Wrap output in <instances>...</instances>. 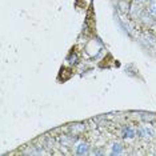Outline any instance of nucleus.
Segmentation results:
<instances>
[{
  "label": "nucleus",
  "mask_w": 156,
  "mask_h": 156,
  "mask_svg": "<svg viewBox=\"0 0 156 156\" xmlns=\"http://www.w3.org/2000/svg\"><path fill=\"white\" fill-rule=\"evenodd\" d=\"M144 8H145V12H147V15L156 23V0H152V2L148 3V4L145 5Z\"/></svg>",
  "instance_id": "obj_4"
},
{
  "label": "nucleus",
  "mask_w": 156,
  "mask_h": 156,
  "mask_svg": "<svg viewBox=\"0 0 156 156\" xmlns=\"http://www.w3.org/2000/svg\"><path fill=\"white\" fill-rule=\"evenodd\" d=\"M133 2V4H136V5H141V7H145L148 4V3H151L152 0H132Z\"/></svg>",
  "instance_id": "obj_6"
},
{
  "label": "nucleus",
  "mask_w": 156,
  "mask_h": 156,
  "mask_svg": "<svg viewBox=\"0 0 156 156\" xmlns=\"http://www.w3.org/2000/svg\"><path fill=\"white\" fill-rule=\"evenodd\" d=\"M72 148H73V154L75 155H88L90 154V144L84 140H76Z\"/></svg>",
  "instance_id": "obj_2"
},
{
  "label": "nucleus",
  "mask_w": 156,
  "mask_h": 156,
  "mask_svg": "<svg viewBox=\"0 0 156 156\" xmlns=\"http://www.w3.org/2000/svg\"><path fill=\"white\" fill-rule=\"evenodd\" d=\"M123 152V144L120 141H115L111 147V154L112 155H120Z\"/></svg>",
  "instance_id": "obj_5"
},
{
  "label": "nucleus",
  "mask_w": 156,
  "mask_h": 156,
  "mask_svg": "<svg viewBox=\"0 0 156 156\" xmlns=\"http://www.w3.org/2000/svg\"><path fill=\"white\" fill-rule=\"evenodd\" d=\"M122 136L123 139H133L136 136V128L131 126H124L122 128Z\"/></svg>",
  "instance_id": "obj_3"
},
{
  "label": "nucleus",
  "mask_w": 156,
  "mask_h": 156,
  "mask_svg": "<svg viewBox=\"0 0 156 156\" xmlns=\"http://www.w3.org/2000/svg\"><path fill=\"white\" fill-rule=\"evenodd\" d=\"M136 136L139 137L140 140H145V141H150L154 137H156V132L154 131L152 127L148 126H140L136 128Z\"/></svg>",
  "instance_id": "obj_1"
}]
</instances>
